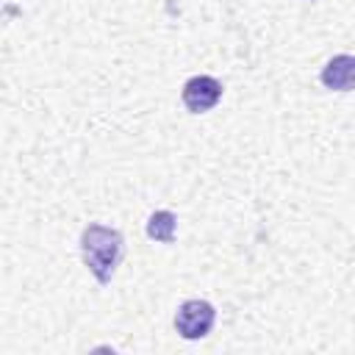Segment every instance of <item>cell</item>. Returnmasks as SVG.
Returning a JSON list of instances; mask_svg holds the SVG:
<instances>
[{
	"mask_svg": "<svg viewBox=\"0 0 355 355\" xmlns=\"http://www.w3.org/2000/svg\"><path fill=\"white\" fill-rule=\"evenodd\" d=\"M216 308L208 300H186L175 313V330L186 341H200L214 330Z\"/></svg>",
	"mask_w": 355,
	"mask_h": 355,
	"instance_id": "7a4b0ae2",
	"label": "cell"
},
{
	"mask_svg": "<svg viewBox=\"0 0 355 355\" xmlns=\"http://www.w3.org/2000/svg\"><path fill=\"white\" fill-rule=\"evenodd\" d=\"M180 100H183L186 111H191V114H205V111H211V108L222 100V83H219L214 75H191V78L183 83Z\"/></svg>",
	"mask_w": 355,
	"mask_h": 355,
	"instance_id": "3957f363",
	"label": "cell"
},
{
	"mask_svg": "<svg viewBox=\"0 0 355 355\" xmlns=\"http://www.w3.org/2000/svg\"><path fill=\"white\" fill-rule=\"evenodd\" d=\"M175 230H178V216L172 211H153L150 219H147V236L153 241H161V244H172L175 241Z\"/></svg>",
	"mask_w": 355,
	"mask_h": 355,
	"instance_id": "5b68a950",
	"label": "cell"
},
{
	"mask_svg": "<svg viewBox=\"0 0 355 355\" xmlns=\"http://www.w3.org/2000/svg\"><path fill=\"white\" fill-rule=\"evenodd\" d=\"M319 80H322V86L330 89V92H352V89H355V55H349V53L333 55V58L322 67Z\"/></svg>",
	"mask_w": 355,
	"mask_h": 355,
	"instance_id": "277c9868",
	"label": "cell"
},
{
	"mask_svg": "<svg viewBox=\"0 0 355 355\" xmlns=\"http://www.w3.org/2000/svg\"><path fill=\"white\" fill-rule=\"evenodd\" d=\"M122 252H125V239L116 227H108L100 222H92L83 227L80 255H83L86 269L94 275L97 283H103V286L111 283V277L122 261Z\"/></svg>",
	"mask_w": 355,
	"mask_h": 355,
	"instance_id": "6da1fadb",
	"label": "cell"
}]
</instances>
